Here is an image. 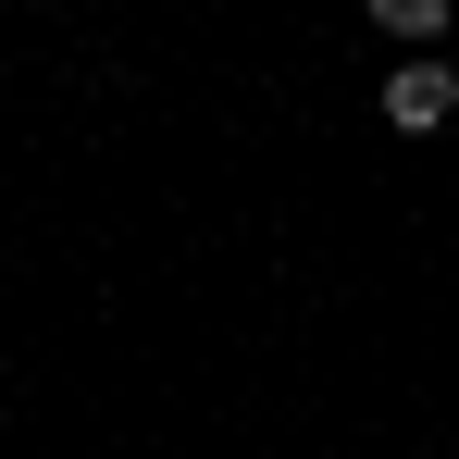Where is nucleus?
Wrapping results in <instances>:
<instances>
[{
    "label": "nucleus",
    "instance_id": "1",
    "mask_svg": "<svg viewBox=\"0 0 459 459\" xmlns=\"http://www.w3.org/2000/svg\"><path fill=\"white\" fill-rule=\"evenodd\" d=\"M447 112H459V75H447V63H410V75L385 87V125H397V137H435Z\"/></svg>",
    "mask_w": 459,
    "mask_h": 459
},
{
    "label": "nucleus",
    "instance_id": "2",
    "mask_svg": "<svg viewBox=\"0 0 459 459\" xmlns=\"http://www.w3.org/2000/svg\"><path fill=\"white\" fill-rule=\"evenodd\" d=\"M385 38H410L422 63H447V0H385Z\"/></svg>",
    "mask_w": 459,
    "mask_h": 459
}]
</instances>
